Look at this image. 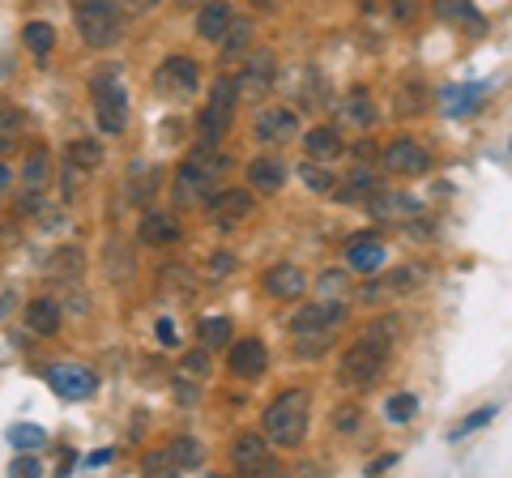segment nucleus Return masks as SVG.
Returning a JSON list of instances; mask_svg holds the SVG:
<instances>
[{
    "mask_svg": "<svg viewBox=\"0 0 512 478\" xmlns=\"http://www.w3.org/2000/svg\"><path fill=\"white\" fill-rule=\"evenodd\" d=\"M393 333H397L393 316H384V321H376L355 346L346 350V355H342V368H338V372H342V385H350V389H372V385H376V380L384 376V368H389Z\"/></svg>",
    "mask_w": 512,
    "mask_h": 478,
    "instance_id": "nucleus-1",
    "label": "nucleus"
},
{
    "mask_svg": "<svg viewBox=\"0 0 512 478\" xmlns=\"http://www.w3.org/2000/svg\"><path fill=\"white\" fill-rule=\"evenodd\" d=\"M222 171H227V154H214V146H197V154H188L171 180L175 205H205L218 193Z\"/></svg>",
    "mask_w": 512,
    "mask_h": 478,
    "instance_id": "nucleus-2",
    "label": "nucleus"
},
{
    "mask_svg": "<svg viewBox=\"0 0 512 478\" xmlns=\"http://www.w3.org/2000/svg\"><path fill=\"white\" fill-rule=\"evenodd\" d=\"M265 436L274 449H299L308 440V393L286 389L265 410Z\"/></svg>",
    "mask_w": 512,
    "mask_h": 478,
    "instance_id": "nucleus-3",
    "label": "nucleus"
},
{
    "mask_svg": "<svg viewBox=\"0 0 512 478\" xmlns=\"http://www.w3.org/2000/svg\"><path fill=\"white\" fill-rule=\"evenodd\" d=\"M77 30L86 47H111L124 35V13L116 0H77Z\"/></svg>",
    "mask_w": 512,
    "mask_h": 478,
    "instance_id": "nucleus-4",
    "label": "nucleus"
},
{
    "mask_svg": "<svg viewBox=\"0 0 512 478\" xmlns=\"http://www.w3.org/2000/svg\"><path fill=\"white\" fill-rule=\"evenodd\" d=\"M235 103H239V86L235 77H218L210 86V103H205L201 120H197V133H201V146H218L227 137L231 120H235Z\"/></svg>",
    "mask_w": 512,
    "mask_h": 478,
    "instance_id": "nucleus-5",
    "label": "nucleus"
},
{
    "mask_svg": "<svg viewBox=\"0 0 512 478\" xmlns=\"http://www.w3.org/2000/svg\"><path fill=\"white\" fill-rule=\"evenodd\" d=\"M94 116H99V129L107 137L124 133V124H128V94L120 86L116 69H103L99 77H94Z\"/></svg>",
    "mask_w": 512,
    "mask_h": 478,
    "instance_id": "nucleus-6",
    "label": "nucleus"
},
{
    "mask_svg": "<svg viewBox=\"0 0 512 478\" xmlns=\"http://www.w3.org/2000/svg\"><path fill=\"white\" fill-rule=\"evenodd\" d=\"M205 461V449L192 436H175L167 440L163 449H154L146 457V474H158V478H171V474H184V470H197Z\"/></svg>",
    "mask_w": 512,
    "mask_h": 478,
    "instance_id": "nucleus-7",
    "label": "nucleus"
},
{
    "mask_svg": "<svg viewBox=\"0 0 512 478\" xmlns=\"http://www.w3.org/2000/svg\"><path fill=\"white\" fill-rule=\"evenodd\" d=\"M47 188H52V154H47L43 146H35L26 154V167H22V201H18V210L22 214H43Z\"/></svg>",
    "mask_w": 512,
    "mask_h": 478,
    "instance_id": "nucleus-8",
    "label": "nucleus"
},
{
    "mask_svg": "<svg viewBox=\"0 0 512 478\" xmlns=\"http://www.w3.org/2000/svg\"><path fill=\"white\" fill-rule=\"evenodd\" d=\"M346 321V299L338 295H320L316 304H303L295 316H291V333L303 338V333H329Z\"/></svg>",
    "mask_w": 512,
    "mask_h": 478,
    "instance_id": "nucleus-9",
    "label": "nucleus"
},
{
    "mask_svg": "<svg viewBox=\"0 0 512 478\" xmlns=\"http://www.w3.org/2000/svg\"><path fill=\"white\" fill-rule=\"evenodd\" d=\"M197 82H201V69L192 56H167L154 73V90L167 94V99H192Z\"/></svg>",
    "mask_w": 512,
    "mask_h": 478,
    "instance_id": "nucleus-10",
    "label": "nucleus"
},
{
    "mask_svg": "<svg viewBox=\"0 0 512 478\" xmlns=\"http://www.w3.org/2000/svg\"><path fill=\"white\" fill-rule=\"evenodd\" d=\"M231 461H235V470L239 474H274L278 470V461H274V444H269V436L261 432H244V436H235L231 444Z\"/></svg>",
    "mask_w": 512,
    "mask_h": 478,
    "instance_id": "nucleus-11",
    "label": "nucleus"
},
{
    "mask_svg": "<svg viewBox=\"0 0 512 478\" xmlns=\"http://www.w3.org/2000/svg\"><path fill=\"white\" fill-rule=\"evenodd\" d=\"M274 77H278V60H274V52H256V56H248L244 73L235 77L239 99H265V94L274 90Z\"/></svg>",
    "mask_w": 512,
    "mask_h": 478,
    "instance_id": "nucleus-12",
    "label": "nucleus"
},
{
    "mask_svg": "<svg viewBox=\"0 0 512 478\" xmlns=\"http://www.w3.org/2000/svg\"><path fill=\"white\" fill-rule=\"evenodd\" d=\"M380 167L393 171V175H423V171L431 167V154L419 146V141L402 137V141H393V146H384Z\"/></svg>",
    "mask_w": 512,
    "mask_h": 478,
    "instance_id": "nucleus-13",
    "label": "nucleus"
},
{
    "mask_svg": "<svg viewBox=\"0 0 512 478\" xmlns=\"http://www.w3.org/2000/svg\"><path fill=\"white\" fill-rule=\"evenodd\" d=\"M227 368H231L239 380H261L265 368H269V350H265V342H261V338H239V342H231Z\"/></svg>",
    "mask_w": 512,
    "mask_h": 478,
    "instance_id": "nucleus-14",
    "label": "nucleus"
},
{
    "mask_svg": "<svg viewBox=\"0 0 512 478\" xmlns=\"http://www.w3.org/2000/svg\"><path fill=\"white\" fill-rule=\"evenodd\" d=\"M47 385H52V393L60 397H90L94 389H99V376H94L90 368H77V363H56V368H47Z\"/></svg>",
    "mask_w": 512,
    "mask_h": 478,
    "instance_id": "nucleus-15",
    "label": "nucleus"
},
{
    "mask_svg": "<svg viewBox=\"0 0 512 478\" xmlns=\"http://www.w3.org/2000/svg\"><path fill=\"white\" fill-rule=\"evenodd\" d=\"M252 133H256V141H265V146H282V141H291L299 133V116L291 107H269L256 116Z\"/></svg>",
    "mask_w": 512,
    "mask_h": 478,
    "instance_id": "nucleus-16",
    "label": "nucleus"
},
{
    "mask_svg": "<svg viewBox=\"0 0 512 478\" xmlns=\"http://www.w3.org/2000/svg\"><path fill=\"white\" fill-rule=\"evenodd\" d=\"M265 291L282 299V304H295V299H303V291H308V274H303L299 265L282 261L274 269H265Z\"/></svg>",
    "mask_w": 512,
    "mask_h": 478,
    "instance_id": "nucleus-17",
    "label": "nucleus"
},
{
    "mask_svg": "<svg viewBox=\"0 0 512 478\" xmlns=\"http://www.w3.org/2000/svg\"><path fill=\"white\" fill-rule=\"evenodd\" d=\"M252 193H244V188H222V193L210 197V218L222 222V227H235V222H244L252 214Z\"/></svg>",
    "mask_w": 512,
    "mask_h": 478,
    "instance_id": "nucleus-18",
    "label": "nucleus"
},
{
    "mask_svg": "<svg viewBox=\"0 0 512 478\" xmlns=\"http://www.w3.org/2000/svg\"><path fill=\"white\" fill-rule=\"evenodd\" d=\"M372 214L384 218V222H414L423 214V201L410 197V193H372Z\"/></svg>",
    "mask_w": 512,
    "mask_h": 478,
    "instance_id": "nucleus-19",
    "label": "nucleus"
},
{
    "mask_svg": "<svg viewBox=\"0 0 512 478\" xmlns=\"http://www.w3.org/2000/svg\"><path fill=\"white\" fill-rule=\"evenodd\" d=\"M184 231H180V218L175 214H163V210H150L146 218H141V227H137V239L146 248H167V244H175Z\"/></svg>",
    "mask_w": 512,
    "mask_h": 478,
    "instance_id": "nucleus-20",
    "label": "nucleus"
},
{
    "mask_svg": "<svg viewBox=\"0 0 512 478\" xmlns=\"http://www.w3.org/2000/svg\"><path fill=\"white\" fill-rule=\"evenodd\" d=\"M384 257H389L384 244L367 235V239H355V244L346 248V269H355V274H363V278H376L384 269Z\"/></svg>",
    "mask_w": 512,
    "mask_h": 478,
    "instance_id": "nucleus-21",
    "label": "nucleus"
},
{
    "mask_svg": "<svg viewBox=\"0 0 512 478\" xmlns=\"http://www.w3.org/2000/svg\"><path fill=\"white\" fill-rule=\"evenodd\" d=\"M231 22H235V9L227 5V0H205L201 13H197V35L205 43H218L222 35H227Z\"/></svg>",
    "mask_w": 512,
    "mask_h": 478,
    "instance_id": "nucleus-22",
    "label": "nucleus"
},
{
    "mask_svg": "<svg viewBox=\"0 0 512 478\" xmlns=\"http://www.w3.org/2000/svg\"><path fill=\"white\" fill-rule=\"evenodd\" d=\"M64 321V308H60V299L52 295H39V299H30L26 304V325L39 333V338H52V333L60 329Z\"/></svg>",
    "mask_w": 512,
    "mask_h": 478,
    "instance_id": "nucleus-23",
    "label": "nucleus"
},
{
    "mask_svg": "<svg viewBox=\"0 0 512 478\" xmlns=\"http://www.w3.org/2000/svg\"><path fill=\"white\" fill-rule=\"evenodd\" d=\"M158 184H163V171L137 163L133 171H128V188H124L128 205H150V201L158 197Z\"/></svg>",
    "mask_w": 512,
    "mask_h": 478,
    "instance_id": "nucleus-24",
    "label": "nucleus"
},
{
    "mask_svg": "<svg viewBox=\"0 0 512 478\" xmlns=\"http://www.w3.org/2000/svg\"><path fill=\"white\" fill-rule=\"evenodd\" d=\"M82 269H86V252L82 248H56L52 257H47V278L52 282L73 286L77 278H82Z\"/></svg>",
    "mask_w": 512,
    "mask_h": 478,
    "instance_id": "nucleus-25",
    "label": "nucleus"
},
{
    "mask_svg": "<svg viewBox=\"0 0 512 478\" xmlns=\"http://www.w3.org/2000/svg\"><path fill=\"white\" fill-rule=\"evenodd\" d=\"M419 282H427V269L423 265H402V269H393L384 282H376V286H367V299H376V295H402V291H414Z\"/></svg>",
    "mask_w": 512,
    "mask_h": 478,
    "instance_id": "nucleus-26",
    "label": "nucleus"
},
{
    "mask_svg": "<svg viewBox=\"0 0 512 478\" xmlns=\"http://www.w3.org/2000/svg\"><path fill=\"white\" fill-rule=\"evenodd\" d=\"M248 184L256 188V193H278V188L286 184V163H278V158H252Z\"/></svg>",
    "mask_w": 512,
    "mask_h": 478,
    "instance_id": "nucleus-27",
    "label": "nucleus"
},
{
    "mask_svg": "<svg viewBox=\"0 0 512 478\" xmlns=\"http://www.w3.org/2000/svg\"><path fill=\"white\" fill-rule=\"evenodd\" d=\"M303 150H308V158H320V163H329V158L342 154V137L333 124H316V129L303 133Z\"/></svg>",
    "mask_w": 512,
    "mask_h": 478,
    "instance_id": "nucleus-28",
    "label": "nucleus"
},
{
    "mask_svg": "<svg viewBox=\"0 0 512 478\" xmlns=\"http://www.w3.org/2000/svg\"><path fill=\"white\" fill-rule=\"evenodd\" d=\"M440 22H453V26H474L483 30V13L474 9V0H431Z\"/></svg>",
    "mask_w": 512,
    "mask_h": 478,
    "instance_id": "nucleus-29",
    "label": "nucleus"
},
{
    "mask_svg": "<svg viewBox=\"0 0 512 478\" xmlns=\"http://www.w3.org/2000/svg\"><path fill=\"white\" fill-rule=\"evenodd\" d=\"M26 129V116L18 107H9V103H0V158H9L13 150L22 146V133Z\"/></svg>",
    "mask_w": 512,
    "mask_h": 478,
    "instance_id": "nucleus-30",
    "label": "nucleus"
},
{
    "mask_svg": "<svg viewBox=\"0 0 512 478\" xmlns=\"http://www.w3.org/2000/svg\"><path fill=\"white\" fill-rule=\"evenodd\" d=\"M64 163H73L82 175H90L103 167V146L94 137H77V141H69V150H64Z\"/></svg>",
    "mask_w": 512,
    "mask_h": 478,
    "instance_id": "nucleus-31",
    "label": "nucleus"
},
{
    "mask_svg": "<svg viewBox=\"0 0 512 478\" xmlns=\"http://www.w3.org/2000/svg\"><path fill=\"white\" fill-rule=\"evenodd\" d=\"M248 43H252V22L235 18V22L227 26V35L218 39V52H222V60H235V56L248 52Z\"/></svg>",
    "mask_w": 512,
    "mask_h": 478,
    "instance_id": "nucleus-32",
    "label": "nucleus"
},
{
    "mask_svg": "<svg viewBox=\"0 0 512 478\" xmlns=\"http://www.w3.org/2000/svg\"><path fill=\"white\" fill-rule=\"evenodd\" d=\"M299 175H303V184H308L312 193H320V197H325V193H338V180H333V171L320 163V158H308V163L299 167Z\"/></svg>",
    "mask_w": 512,
    "mask_h": 478,
    "instance_id": "nucleus-33",
    "label": "nucleus"
},
{
    "mask_svg": "<svg viewBox=\"0 0 512 478\" xmlns=\"http://www.w3.org/2000/svg\"><path fill=\"white\" fill-rule=\"evenodd\" d=\"M372 193H376V175L367 167H355L350 180L338 188V201H359V197H372Z\"/></svg>",
    "mask_w": 512,
    "mask_h": 478,
    "instance_id": "nucleus-34",
    "label": "nucleus"
},
{
    "mask_svg": "<svg viewBox=\"0 0 512 478\" xmlns=\"http://www.w3.org/2000/svg\"><path fill=\"white\" fill-rule=\"evenodd\" d=\"M22 39H26L30 52H35V56L43 60V56L56 47V26H52V22H30V26L22 30Z\"/></svg>",
    "mask_w": 512,
    "mask_h": 478,
    "instance_id": "nucleus-35",
    "label": "nucleus"
},
{
    "mask_svg": "<svg viewBox=\"0 0 512 478\" xmlns=\"http://www.w3.org/2000/svg\"><path fill=\"white\" fill-rule=\"evenodd\" d=\"M197 333H201L205 350H218V346H227V342H231V321H227V316H205Z\"/></svg>",
    "mask_w": 512,
    "mask_h": 478,
    "instance_id": "nucleus-36",
    "label": "nucleus"
},
{
    "mask_svg": "<svg viewBox=\"0 0 512 478\" xmlns=\"http://www.w3.org/2000/svg\"><path fill=\"white\" fill-rule=\"evenodd\" d=\"M414 410H419V397H414V393H397V397L384 402V419H389V423H410Z\"/></svg>",
    "mask_w": 512,
    "mask_h": 478,
    "instance_id": "nucleus-37",
    "label": "nucleus"
},
{
    "mask_svg": "<svg viewBox=\"0 0 512 478\" xmlns=\"http://www.w3.org/2000/svg\"><path fill=\"white\" fill-rule=\"evenodd\" d=\"M346 120H355V124H376V107H372V99H367V90H355L346 99Z\"/></svg>",
    "mask_w": 512,
    "mask_h": 478,
    "instance_id": "nucleus-38",
    "label": "nucleus"
},
{
    "mask_svg": "<svg viewBox=\"0 0 512 478\" xmlns=\"http://www.w3.org/2000/svg\"><path fill=\"white\" fill-rule=\"evenodd\" d=\"M9 440H13V449H22V453H39L47 436H43V427L22 423V427H13V432H9Z\"/></svg>",
    "mask_w": 512,
    "mask_h": 478,
    "instance_id": "nucleus-39",
    "label": "nucleus"
},
{
    "mask_svg": "<svg viewBox=\"0 0 512 478\" xmlns=\"http://www.w3.org/2000/svg\"><path fill=\"white\" fill-rule=\"evenodd\" d=\"M419 9H423V0H389V18H393L397 26L414 22V18H419Z\"/></svg>",
    "mask_w": 512,
    "mask_h": 478,
    "instance_id": "nucleus-40",
    "label": "nucleus"
},
{
    "mask_svg": "<svg viewBox=\"0 0 512 478\" xmlns=\"http://www.w3.org/2000/svg\"><path fill=\"white\" fill-rule=\"evenodd\" d=\"M333 423H338V432H359L363 427V406H342L338 414H333Z\"/></svg>",
    "mask_w": 512,
    "mask_h": 478,
    "instance_id": "nucleus-41",
    "label": "nucleus"
},
{
    "mask_svg": "<svg viewBox=\"0 0 512 478\" xmlns=\"http://www.w3.org/2000/svg\"><path fill=\"white\" fill-rule=\"evenodd\" d=\"M180 372H188L192 380H205V376H210V355H205V350H192V355H184Z\"/></svg>",
    "mask_w": 512,
    "mask_h": 478,
    "instance_id": "nucleus-42",
    "label": "nucleus"
},
{
    "mask_svg": "<svg viewBox=\"0 0 512 478\" xmlns=\"http://www.w3.org/2000/svg\"><path fill=\"white\" fill-rule=\"evenodd\" d=\"M478 94H483V86H466V90H448V99H453V103H448V111H453V116H457V111H470V107H474V99H478Z\"/></svg>",
    "mask_w": 512,
    "mask_h": 478,
    "instance_id": "nucleus-43",
    "label": "nucleus"
},
{
    "mask_svg": "<svg viewBox=\"0 0 512 478\" xmlns=\"http://www.w3.org/2000/svg\"><path fill=\"white\" fill-rule=\"evenodd\" d=\"M491 419H495V406H483V410H474V414H470V419H466V423H461V427H457V432H453V436H457V440H461V436H470V432H478V427H487Z\"/></svg>",
    "mask_w": 512,
    "mask_h": 478,
    "instance_id": "nucleus-44",
    "label": "nucleus"
},
{
    "mask_svg": "<svg viewBox=\"0 0 512 478\" xmlns=\"http://www.w3.org/2000/svg\"><path fill=\"white\" fill-rule=\"evenodd\" d=\"M235 252H214L210 257V278H231L235 274Z\"/></svg>",
    "mask_w": 512,
    "mask_h": 478,
    "instance_id": "nucleus-45",
    "label": "nucleus"
},
{
    "mask_svg": "<svg viewBox=\"0 0 512 478\" xmlns=\"http://www.w3.org/2000/svg\"><path fill=\"white\" fill-rule=\"evenodd\" d=\"M320 295H338V299H346V274H320Z\"/></svg>",
    "mask_w": 512,
    "mask_h": 478,
    "instance_id": "nucleus-46",
    "label": "nucleus"
},
{
    "mask_svg": "<svg viewBox=\"0 0 512 478\" xmlns=\"http://www.w3.org/2000/svg\"><path fill=\"white\" fill-rule=\"evenodd\" d=\"M175 402H180V406H197L201 402V389H192V385H184V380H175Z\"/></svg>",
    "mask_w": 512,
    "mask_h": 478,
    "instance_id": "nucleus-47",
    "label": "nucleus"
},
{
    "mask_svg": "<svg viewBox=\"0 0 512 478\" xmlns=\"http://www.w3.org/2000/svg\"><path fill=\"white\" fill-rule=\"evenodd\" d=\"M158 342H163V346L180 342V338H175V321H171V316H163V321H158Z\"/></svg>",
    "mask_w": 512,
    "mask_h": 478,
    "instance_id": "nucleus-48",
    "label": "nucleus"
},
{
    "mask_svg": "<svg viewBox=\"0 0 512 478\" xmlns=\"http://www.w3.org/2000/svg\"><path fill=\"white\" fill-rule=\"evenodd\" d=\"M13 474L35 478V474H39V461H35V457H18V461H13Z\"/></svg>",
    "mask_w": 512,
    "mask_h": 478,
    "instance_id": "nucleus-49",
    "label": "nucleus"
},
{
    "mask_svg": "<svg viewBox=\"0 0 512 478\" xmlns=\"http://www.w3.org/2000/svg\"><path fill=\"white\" fill-rule=\"evenodd\" d=\"M73 312H77V316H86V312H90V295L77 291V295H73Z\"/></svg>",
    "mask_w": 512,
    "mask_h": 478,
    "instance_id": "nucleus-50",
    "label": "nucleus"
},
{
    "mask_svg": "<svg viewBox=\"0 0 512 478\" xmlns=\"http://www.w3.org/2000/svg\"><path fill=\"white\" fill-rule=\"evenodd\" d=\"M9 184H13V171H9V163H5V158H0V193H5Z\"/></svg>",
    "mask_w": 512,
    "mask_h": 478,
    "instance_id": "nucleus-51",
    "label": "nucleus"
},
{
    "mask_svg": "<svg viewBox=\"0 0 512 478\" xmlns=\"http://www.w3.org/2000/svg\"><path fill=\"white\" fill-rule=\"evenodd\" d=\"M393 461H397L393 453H389V457H380V461H372V470H367V474H380V470H389V466H393Z\"/></svg>",
    "mask_w": 512,
    "mask_h": 478,
    "instance_id": "nucleus-52",
    "label": "nucleus"
},
{
    "mask_svg": "<svg viewBox=\"0 0 512 478\" xmlns=\"http://www.w3.org/2000/svg\"><path fill=\"white\" fill-rule=\"evenodd\" d=\"M180 5H184V9H201V5H205V0H180Z\"/></svg>",
    "mask_w": 512,
    "mask_h": 478,
    "instance_id": "nucleus-53",
    "label": "nucleus"
},
{
    "mask_svg": "<svg viewBox=\"0 0 512 478\" xmlns=\"http://www.w3.org/2000/svg\"><path fill=\"white\" fill-rule=\"evenodd\" d=\"M261 5H265V9H278V5H282V0H261Z\"/></svg>",
    "mask_w": 512,
    "mask_h": 478,
    "instance_id": "nucleus-54",
    "label": "nucleus"
}]
</instances>
